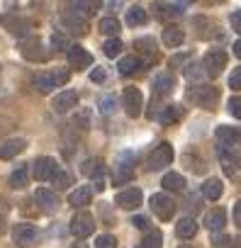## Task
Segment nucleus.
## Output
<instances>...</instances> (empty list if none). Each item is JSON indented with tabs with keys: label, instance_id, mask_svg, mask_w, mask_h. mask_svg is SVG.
Returning a JSON list of instances; mask_svg holds the SVG:
<instances>
[{
	"label": "nucleus",
	"instance_id": "obj_14",
	"mask_svg": "<svg viewBox=\"0 0 241 248\" xmlns=\"http://www.w3.org/2000/svg\"><path fill=\"white\" fill-rule=\"evenodd\" d=\"M68 63L76 71H85L88 66H93V56L83 46H68Z\"/></svg>",
	"mask_w": 241,
	"mask_h": 248
},
{
	"label": "nucleus",
	"instance_id": "obj_4",
	"mask_svg": "<svg viewBox=\"0 0 241 248\" xmlns=\"http://www.w3.org/2000/svg\"><path fill=\"white\" fill-rule=\"evenodd\" d=\"M93 231H95V219L88 212H78L71 219V233L76 238H88V236H93Z\"/></svg>",
	"mask_w": 241,
	"mask_h": 248
},
{
	"label": "nucleus",
	"instance_id": "obj_45",
	"mask_svg": "<svg viewBox=\"0 0 241 248\" xmlns=\"http://www.w3.org/2000/svg\"><path fill=\"white\" fill-rule=\"evenodd\" d=\"M226 105H229V114H234L236 119H241V100L239 97H231Z\"/></svg>",
	"mask_w": 241,
	"mask_h": 248
},
{
	"label": "nucleus",
	"instance_id": "obj_47",
	"mask_svg": "<svg viewBox=\"0 0 241 248\" xmlns=\"http://www.w3.org/2000/svg\"><path fill=\"white\" fill-rule=\"evenodd\" d=\"M229 88H231V90H239V88H241V68H234V73H231V78H229Z\"/></svg>",
	"mask_w": 241,
	"mask_h": 248
},
{
	"label": "nucleus",
	"instance_id": "obj_15",
	"mask_svg": "<svg viewBox=\"0 0 241 248\" xmlns=\"http://www.w3.org/2000/svg\"><path fill=\"white\" fill-rule=\"evenodd\" d=\"M102 8V0H71V8L76 15H80L83 20H88L90 15H95Z\"/></svg>",
	"mask_w": 241,
	"mask_h": 248
},
{
	"label": "nucleus",
	"instance_id": "obj_5",
	"mask_svg": "<svg viewBox=\"0 0 241 248\" xmlns=\"http://www.w3.org/2000/svg\"><path fill=\"white\" fill-rule=\"evenodd\" d=\"M142 105H144V95L139 88H125L122 93V107L129 117H139L142 114Z\"/></svg>",
	"mask_w": 241,
	"mask_h": 248
},
{
	"label": "nucleus",
	"instance_id": "obj_44",
	"mask_svg": "<svg viewBox=\"0 0 241 248\" xmlns=\"http://www.w3.org/2000/svg\"><path fill=\"white\" fill-rule=\"evenodd\" d=\"M105 78H107V71H105L102 66H95L93 73H90V80H93V83H105Z\"/></svg>",
	"mask_w": 241,
	"mask_h": 248
},
{
	"label": "nucleus",
	"instance_id": "obj_21",
	"mask_svg": "<svg viewBox=\"0 0 241 248\" xmlns=\"http://www.w3.org/2000/svg\"><path fill=\"white\" fill-rule=\"evenodd\" d=\"M154 15L161 17V20H173V17H180L183 15V8L168 5V3H154Z\"/></svg>",
	"mask_w": 241,
	"mask_h": 248
},
{
	"label": "nucleus",
	"instance_id": "obj_12",
	"mask_svg": "<svg viewBox=\"0 0 241 248\" xmlns=\"http://www.w3.org/2000/svg\"><path fill=\"white\" fill-rule=\"evenodd\" d=\"M13 241H15L17 246L27 248V246H32V243L37 241V229H34L32 224H17V226L13 229Z\"/></svg>",
	"mask_w": 241,
	"mask_h": 248
},
{
	"label": "nucleus",
	"instance_id": "obj_36",
	"mask_svg": "<svg viewBox=\"0 0 241 248\" xmlns=\"http://www.w3.org/2000/svg\"><path fill=\"white\" fill-rule=\"evenodd\" d=\"M137 51L139 54H149V56H154L156 59V39L154 37H144V39H137Z\"/></svg>",
	"mask_w": 241,
	"mask_h": 248
},
{
	"label": "nucleus",
	"instance_id": "obj_48",
	"mask_svg": "<svg viewBox=\"0 0 241 248\" xmlns=\"http://www.w3.org/2000/svg\"><path fill=\"white\" fill-rule=\"evenodd\" d=\"M231 30L234 32H241V10H234L231 13Z\"/></svg>",
	"mask_w": 241,
	"mask_h": 248
},
{
	"label": "nucleus",
	"instance_id": "obj_53",
	"mask_svg": "<svg viewBox=\"0 0 241 248\" xmlns=\"http://www.w3.org/2000/svg\"><path fill=\"white\" fill-rule=\"evenodd\" d=\"M122 3H125V0H110L107 8H110V10H119V5H122Z\"/></svg>",
	"mask_w": 241,
	"mask_h": 248
},
{
	"label": "nucleus",
	"instance_id": "obj_22",
	"mask_svg": "<svg viewBox=\"0 0 241 248\" xmlns=\"http://www.w3.org/2000/svg\"><path fill=\"white\" fill-rule=\"evenodd\" d=\"M154 117H156L161 124H173V122H178V119L183 117V109H180L178 105H166V107H163L159 114H154ZM154 117H151V119H154Z\"/></svg>",
	"mask_w": 241,
	"mask_h": 248
},
{
	"label": "nucleus",
	"instance_id": "obj_26",
	"mask_svg": "<svg viewBox=\"0 0 241 248\" xmlns=\"http://www.w3.org/2000/svg\"><path fill=\"white\" fill-rule=\"evenodd\" d=\"M64 25H66L71 32H76V27H78V34H85V32H88L85 20H83L80 15H76L73 10H66V13H64Z\"/></svg>",
	"mask_w": 241,
	"mask_h": 248
},
{
	"label": "nucleus",
	"instance_id": "obj_57",
	"mask_svg": "<svg viewBox=\"0 0 241 248\" xmlns=\"http://www.w3.org/2000/svg\"><path fill=\"white\" fill-rule=\"evenodd\" d=\"M183 248H190V246H183Z\"/></svg>",
	"mask_w": 241,
	"mask_h": 248
},
{
	"label": "nucleus",
	"instance_id": "obj_13",
	"mask_svg": "<svg viewBox=\"0 0 241 248\" xmlns=\"http://www.w3.org/2000/svg\"><path fill=\"white\" fill-rule=\"evenodd\" d=\"M20 49H22V56L30 59V61H47V59H49V51L44 49V44H42L39 39H30V42H25Z\"/></svg>",
	"mask_w": 241,
	"mask_h": 248
},
{
	"label": "nucleus",
	"instance_id": "obj_51",
	"mask_svg": "<svg viewBox=\"0 0 241 248\" xmlns=\"http://www.w3.org/2000/svg\"><path fill=\"white\" fill-rule=\"evenodd\" d=\"M66 80H68V73H66V71H59V73H54V83H56V85H64Z\"/></svg>",
	"mask_w": 241,
	"mask_h": 248
},
{
	"label": "nucleus",
	"instance_id": "obj_29",
	"mask_svg": "<svg viewBox=\"0 0 241 248\" xmlns=\"http://www.w3.org/2000/svg\"><path fill=\"white\" fill-rule=\"evenodd\" d=\"M222 192H224L222 180L209 178V180H205V183H202V197H207V200H219V197H222Z\"/></svg>",
	"mask_w": 241,
	"mask_h": 248
},
{
	"label": "nucleus",
	"instance_id": "obj_39",
	"mask_svg": "<svg viewBox=\"0 0 241 248\" xmlns=\"http://www.w3.org/2000/svg\"><path fill=\"white\" fill-rule=\"evenodd\" d=\"M51 180H54V187H56V190H66V187L71 185V175L64 173V170H56V173L51 175Z\"/></svg>",
	"mask_w": 241,
	"mask_h": 248
},
{
	"label": "nucleus",
	"instance_id": "obj_37",
	"mask_svg": "<svg viewBox=\"0 0 241 248\" xmlns=\"http://www.w3.org/2000/svg\"><path fill=\"white\" fill-rule=\"evenodd\" d=\"M25 185H27V168H25V166H20V168L10 175V187H15V190H17V187H25Z\"/></svg>",
	"mask_w": 241,
	"mask_h": 248
},
{
	"label": "nucleus",
	"instance_id": "obj_54",
	"mask_svg": "<svg viewBox=\"0 0 241 248\" xmlns=\"http://www.w3.org/2000/svg\"><path fill=\"white\" fill-rule=\"evenodd\" d=\"M231 46H234V56H236V59H241V42L236 39V42H234Z\"/></svg>",
	"mask_w": 241,
	"mask_h": 248
},
{
	"label": "nucleus",
	"instance_id": "obj_56",
	"mask_svg": "<svg viewBox=\"0 0 241 248\" xmlns=\"http://www.w3.org/2000/svg\"><path fill=\"white\" fill-rule=\"evenodd\" d=\"M217 3H226V0H217Z\"/></svg>",
	"mask_w": 241,
	"mask_h": 248
},
{
	"label": "nucleus",
	"instance_id": "obj_32",
	"mask_svg": "<svg viewBox=\"0 0 241 248\" xmlns=\"http://www.w3.org/2000/svg\"><path fill=\"white\" fill-rule=\"evenodd\" d=\"M32 83H34V88L39 90V93H51L54 88H56V83H54V76L51 73H37L34 78H32Z\"/></svg>",
	"mask_w": 241,
	"mask_h": 248
},
{
	"label": "nucleus",
	"instance_id": "obj_41",
	"mask_svg": "<svg viewBox=\"0 0 241 248\" xmlns=\"http://www.w3.org/2000/svg\"><path fill=\"white\" fill-rule=\"evenodd\" d=\"M51 44H54L56 49H68V46H71V39H68L64 32H54V34H51Z\"/></svg>",
	"mask_w": 241,
	"mask_h": 248
},
{
	"label": "nucleus",
	"instance_id": "obj_27",
	"mask_svg": "<svg viewBox=\"0 0 241 248\" xmlns=\"http://www.w3.org/2000/svg\"><path fill=\"white\" fill-rule=\"evenodd\" d=\"M183 42H185V34L180 27H173V25L163 27V44L166 46H180Z\"/></svg>",
	"mask_w": 241,
	"mask_h": 248
},
{
	"label": "nucleus",
	"instance_id": "obj_9",
	"mask_svg": "<svg viewBox=\"0 0 241 248\" xmlns=\"http://www.w3.org/2000/svg\"><path fill=\"white\" fill-rule=\"evenodd\" d=\"M76 105H78V93H76V90H64V93H59V95L51 100V109H54L56 114H66V112H71Z\"/></svg>",
	"mask_w": 241,
	"mask_h": 248
},
{
	"label": "nucleus",
	"instance_id": "obj_52",
	"mask_svg": "<svg viewBox=\"0 0 241 248\" xmlns=\"http://www.w3.org/2000/svg\"><path fill=\"white\" fill-rule=\"evenodd\" d=\"M234 224H241V204H234Z\"/></svg>",
	"mask_w": 241,
	"mask_h": 248
},
{
	"label": "nucleus",
	"instance_id": "obj_42",
	"mask_svg": "<svg viewBox=\"0 0 241 248\" xmlns=\"http://www.w3.org/2000/svg\"><path fill=\"white\" fill-rule=\"evenodd\" d=\"M114 109H117V100H114L112 95H107V97H102V102H100V112L110 117V114H112Z\"/></svg>",
	"mask_w": 241,
	"mask_h": 248
},
{
	"label": "nucleus",
	"instance_id": "obj_24",
	"mask_svg": "<svg viewBox=\"0 0 241 248\" xmlns=\"http://www.w3.org/2000/svg\"><path fill=\"white\" fill-rule=\"evenodd\" d=\"M161 185H163V190H168V192H183V190H185V178H183L180 173H166L163 180H161Z\"/></svg>",
	"mask_w": 241,
	"mask_h": 248
},
{
	"label": "nucleus",
	"instance_id": "obj_2",
	"mask_svg": "<svg viewBox=\"0 0 241 248\" xmlns=\"http://www.w3.org/2000/svg\"><path fill=\"white\" fill-rule=\"evenodd\" d=\"M224 66H226V51H222V49H212V51L205 54V61H202V71H205V76L217 78V76L224 71Z\"/></svg>",
	"mask_w": 241,
	"mask_h": 248
},
{
	"label": "nucleus",
	"instance_id": "obj_17",
	"mask_svg": "<svg viewBox=\"0 0 241 248\" xmlns=\"http://www.w3.org/2000/svg\"><path fill=\"white\" fill-rule=\"evenodd\" d=\"M25 149H27V141H25V139H8V141L0 144V158L10 161V158H15L17 154H22Z\"/></svg>",
	"mask_w": 241,
	"mask_h": 248
},
{
	"label": "nucleus",
	"instance_id": "obj_33",
	"mask_svg": "<svg viewBox=\"0 0 241 248\" xmlns=\"http://www.w3.org/2000/svg\"><path fill=\"white\" fill-rule=\"evenodd\" d=\"M119 30H122V27H119V20L117 17H102L100 20V32L102 34H107V37H117L119 34Z\"/></svg>",
	"mask_w": 241,
	"mask_h": 248
},
{
	"label": "nucleus",
	"instance_id": "obj_19",
	"mask_svg": "<svg viewBox=\"0 0 241 248\" xmlns=\"http://www.w3.org/2000/svg\"><path fill=\"white\" fill-rule=\"evenodd\" d=\"M90 200H93V190L85 187V185L76 187V190L68 195V204H71V207H88Z\"/></svg>",
	"mask_w": 241,
	"mask_h": 248
},
{
	"label": "nucleus",
	"instance_id": "obj_20",
	"mask_svg": "<svg viewBox=\"0 0 241 248\" xmlns=\"http://www.w3.org/2000/svg\"><path fill=\"white\" fill-rule=\"evenodd\" d=\"M173 88H176V80H173V76H168V73H161V76H156L154 78V93L156 95H171L173 93Z\"/></svg>",
	"mask_w": 241,
	"mask_h": 248
},
{
	"label": "nucleus",
	"instance_id": "obj_40",
	"mask_svg": "<svg viewBox=\"0 0 241 248\" xmlns=\"http://www.w3.org/2000/svg\"><path fill=\"white\" fill-rule=\"evenodd\" d=\"M95 248H117V238L112 233H102L95 238Z\"/></svg>",
	"mask_w": 241,
	"mask_h": 248
},
{
	"label": "nucleus",
	"instance_id": "obj_55",
	"mask_svg": "<svg viewBox=\"0 0 241 248\" xmlns=\"http://www.w3.org/2000/svg\"><path fill=\"white\" fill-rule=\"evenodd\" d=\"M71 248H88V246H85V243H83V241H78V243H73V246H71Z\"/></svg>",
	"mask_w": 241,
	"mask_h": 248
},
{
	"label": "nucleus",
	"instance_id": "obj_38",
	"mask_svg": "<svg viewBox=\"0 0 241 248\" xmlns=\"http://www.w3.org/2000/svg\"><path fill=\"white\" fill-rule=\"evenodd\" d=\"M185 78H188V80H197V83H200V80L205 78V71L200 68V63H188V66H185Z\"/></svg>",
	"mask_w": 241,
	"mask_h": 248
},
{
	"label": "nucleus",
	"instance_id": "obj_43",
	"mask_svg": "<svg viewBox=\"0 0 241 248\" xmlns=\"http://www.w3.org/2000/svg\"><path fill=\"white\" fill-rule=\"evenodd\" d=\"M90 178H93V187H95V192H102V190H105V166H102L100 170H95Z\"/></svg>",
	"mask_w": 241,
	"mask_h": 248
},
{
	"label": "nucleus",
	"instance_id": "obj_18",
	"mask_svg": "<svg viewBox=\"0 0 241 248\" xmlns=\"http://www.w3.org/2000/svg\"><path fill=\"white\" fill-rule=\"evenodd\" d=\"M205 226H207L209 231H222V229L226 226V212H224L222 207H214L212 212H207Z\"/></svg>",
	"mask_w": 241,
	"mask_h": 248
},
{
	"label": "nucleus",
	"instance_id": "obj_8",
	"mask_svg": "<svg viewBox=\"0 0 241 248\" xmlns=\"http://www.w3.org/2000/svg\"><path fill=\"white\" fill-rule=\"evenodd\" d=\"M129 158H132V154H122V158L114 163V170H112L114 185H125V183H129V180L134 178V166L127 163Z\"/></svg>",
	"mask_w": 241,
	"mask_h": 248
},
{
	"label": "nucleus",
	"instance_id": "obj_11",
	"mask_svg": "<svg viewBox=\"0 0 241 248\" xmlns=\"http://www.w3.org/2000/svg\"><path fill=\"white\" fill-rule=\"evenodd\" d=\"M56 170H59V163H56L54 158H49V156L37 158L34 166H32V173H34L37 180H51V175H54Z\"/></svg>",
	"mask_w": 241,
	"mask_h": 248
},
{
	"label": "nucleus",
	"instance_id": "obj_6",
	"mask_svg": "<svg viewBox=\"0 0 241 248\" xmlns=\"http://www.w3.org/2000/svg\"><path fill=\"white\" fill-rule=\"evenodd\" d=\"M171 163H173V146L171 144H159L154 149V154L149 156V170H163Z\"/></svg>",
	"mask_w": 241,
	"mask_h": 248
},
{
	"label": "nucleus",
	"instance_id": "obj_31",
	"mask_svg": "<svg viewBox=\"0 0 241 248\" xmlns=\"http://www.w3.org/2000/svg\"><path fill=\"white\" fill-rule=\"evenodd\" d=\"M146 20H149V15H146V10H144L142 5H134V8L127 10V25L142 27V25H146Z\"/></svg>",
	"mask_w": 241,
	"mask_h": 248
},
{
	"label": "nucleus",
	"instance_id": "obj_23",
	"mask_svg": "<svg viewBox=\"0 0 241 248\" xmlns=\"http://www.w3.org/2000/svg\"><path fill=\"white\" fill-rule=\"evenodd\" d=\"M214 137H217V141H219L222 146L239 144V129H236V127H217Z\"/></svg>",
	"mask_w": 241,
	"mask_h": 248
},
{
	"label": "nucleus",
	"instance_id": "obj_46",
	"mask_svg": "<svg viewBox=\"0 0 241 248\" xmlns=\"http://www.w3.org/2000/svg\"><path fill=\"white\" fill-rule=\"evenodd\" d=\"M102 168V161L100 158H95V161H85V166H83V173L85 175H93L95 170H100Z\"/></svg>",
	"mask_w": 241,
	"mask_h": 248
},
{
	"label": "nucleus",
	"instance_id": "obj_1",
	"mask_svg": "<svg viewBox=\"0 0 241 248\" xmlns=\"http://www.w3.org/2000/svg\"><path fill=\"white\" fill-rule=\"evenodd\" d=\"M149 204H151V212H154L161 221H171L173 214H176V209H178L176 202H173V197H168L166 192H156V195H151Z\"/></svg>",
	"mask_w": 241,
	"mask_h": 248
},
{
	"label": "nucleus",
	"instance_id": "obj_50",
	"mask_svg": "<svg viewBox=\"0 0 241 248\" xmlns=\"http://www.w3.org/2000/svg\"><path fill=\"white\" fill-rule=\"evenodd\" d=\"M188 59H190V54H178V56L171 59V66H180V63H185Z\"/></svg>",
	"mask_w": 241,
	"mask_h": 248
},
{
	"label": "nucleus",
	"instance_id": "obj_35",
	"mask_svg": "<svg viewBox=\"0 0 241 248\" xmlns=\"http://www.w3.org/2000/svg\"><path fill=\"white\" fill-rule=\"evenodd\" d=\"M161 246H163V233L159 229H154V231L149 229L144 241H142V248H161Z\"/></svg>",
	"mask_w": 241,
	"mask_h": 248
},
{
	"label": "nucleus",
	"instance_id": "obj_34",
	"mask_svg": "<svg viewBox=\"0 0 241 248\" xmlns=\"http://www.w3.org/2000/svg\"><path fill=\"white\" fill-rule=\"evenodd\" d=\"M122 49H125V44L119 42L117 37H110V39L102 44V51H105V56H107V59H114V56H119V54H122Z\"/></svg>",
	"mask_w": 241,
	"mask_h": 248
},
{
	"label": "nucleus",
	"instance_id": "obj_10",
	"mask_svg": "<svg viewBox=\"0 0 241 248\" xmlns=\"http://www.w3.org/2000/svg\"><path fill=\"white\" fill-rule=\"evenodd\" d=\"M114 202L122 207V209H137V207H142L144 195H142L139 187H129V190H122V192H119V195L114 197Z\"/></svg>",
	"mask_w": 241,
	"mask_h": 248
},
{
	"label": "nucleus",
	"instance_id": "obj_25",
	"mask_svg": "<svg viewBox=\"0 0 241 248\" xmlns=\"http://www.w3.org/2000/svg\"><path fill=\"white\" fill-rule=\"evenodd\" d=\"M119 73H122V76H134L139 68H142V59L139 56H122V59H119Z\"/></svg>",
	"mask_w": 241,
	"mask_h": 248
},
{
	"label": "nucleus",
	"instance_id": "obj_3",
	"mask_svg": "<svg viewBox=\"0 0 241 248\" xmlns=\"http://www.w3.org/2000/svg\"><path fill=\"white\" fill-rule=\"evenodd\" d=\"M188 95H190L200 107H205V109H214V102H217V97H219L217 88H212V85H202V83L193 85Z\"/></svg>",
	"mask_w": 241,
	"mask_h": 248
},
{
	"label": "nucleus",
	"instance_id": "obj_7",
	"mask_svg": "<svg viewBox=\"0 0 241 248\" xmlns=\"http://www.w3.org/2000/svg\"><path fill=\"white\" fill-rule=\"evenodd\" d=\"M0 25H3L13 37H17V39H25L30 34V30H32V25L25 17H17V15H3V17H0Z\"/></svg>",
	"mask_w": 241,
	"mask_h": 248
},
{
	"label": "nucleus",
	"instance_id": "obj_30",
	"mask_svg": "<svg viewBox=\"0 0 241 248\" xmlns=\"http://www.w3.org/2000/svg\"><path fill=\"white\" fill-rule=\"evenodd\" d=\"M176 233H178V238H193V236L197 233V224H195L190 217H183V219L176 224Z\"/></svg>",
	"mask_w": 241,
	"mask_h": 248
},
{
	"label": "nucleus",
	"instance_id": "obj_16",
	"mask_svg": "<svg viewBox=\"0 0 241 248\" xmlns=\"http://www.w3.org/2000/svg\"><path fill=\"white\" fill-rule=\"evenodd\" d=\"M34 202H37L44 212H56V209H59V197H56V192H51V190H47V187H39V190L34 192Z\"/></svg>",
	"mask_w": 241,
	"mask_h": 248
},
{
	"label": "nucleus",
	"instance_id": "obj_49",
	"mask_svg": "<svg viewBox=\"0 0 241 248\" xmlns=\"http://www.w3.org/2000/svg\"><path fill=\"white\" fill-rule=\"evenodd\" d=\"M132 224H134L137 229H142V231H149V219H146V217H142V214H139V217H134V219H132Z\"/></svg>",
	"mask_w": 241,
	"mask_h": 248
},
{
	"label": "nucleus",
	"instance_id": "obj_28",
	"mask_svg": "<svg viewBox=\"0 0 241 248\" xmlns=\"http://www.w3.org/2000/svg\"><path fill=\"white\" fill-rule=\"evenodd\" d=\"M219 161H222V168L226 175H236L239 170V154H231V151H219Z\"/></svg>",
	"mask_w": 241,
	"mask_h": 248
}]
</instances>
